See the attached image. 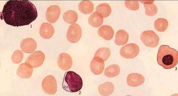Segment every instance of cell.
<instances>
[{
  "label": "cell",
  "mask_w": 178,
  "mask_h": 96,
  "mask_svg": "<svg viewBox=\"0 0 178 96\" xmlns=\"http://www.w3.org/2000/svg\"><path fill=\"white\" fill-rule=\"evenodd\" d=\"M129 35L127 32L123 29H120L117 32L115 35V42L118 45H123L128 41Z\"/></svg>",
  "instance_id": "obj_17"
},
{
  "label": "cell",
  "mask_w": 178,
  "mask_h": 96,
  "mask_svg": "<svg viewBox=\"0 0 178 96\" xmlns=\"http://www.w3.org/2000/svg\"><path fill=\"white\" fill-rule=\"evenodd\" d=\"M23 58V53L21 50H16L14 51L11 57L12 62L18 64L22 60Z\"/></svg>",
  "instance_id": "obj_27"
},
{
  "label": "cell",
  "mask_w": 178,
  "mask_h": 96,
  "mask_svg": "<svg viewBox=\"0 0 178 96\" xmlns=\"http://www.w3.org/2000/svg\"><path fill=\"white\" fill-rule=\"evenodd\" d=\"M37 44L33 38H28L23 39L20 44V48L24 52L30 53L33 52L36 49Z\"/></svg>",
  "instance_id": "obj_11"
},
{
  "label": "cell",
  "mask_w": 178,
  "mask_h": 96,
  "mask_svg": "<svg viewBox=\"0 0 178 96\" xmlns=\"http://www.w3.org/2000/svg\"><path fill=\"white\" fill-rule=\"evenodd\" d=\"M139 48L134 43H130L123 46L120 50V53L123 58L127 59L133 58L139 54Z\"/></svg>",
  "instance_id": "obj_7"
},
{
  "label": "cell",
  "mask_w": 178,
  "mask_h": 96,
  "mask_svg": "<svg viewBox=\"0 0 178 96\" xmlns=\"http://www.w3.org/2000/svg\"><path fill=\"white\" fill-rule=\"evenodd\" d=\"M33 68L29 67L25 63L20 64L17 71V74L21 78L26 79L30 78L33 73Z\"/></svg>",
  "instance_id": "obj_16"
},
{
  "label": "cell",
  "mask_w": 178,
  "mask_h": 96,
  "mask_svg": "<svg viewBox=\"0 0 178 96\" xmlns=\"http://www.w3.org/2000/svg\"><path fill=\"white\" fill-rule=\"evenodd\" d=\"M45 58L44 53L41 51H35L26 58L25 63L32 68H38L43 63Z\"/></svg>",
  "instance_id": "obj_5"
},
{
  "label": "cell",
  "mask_w": 178,
  "mask_h": 96,
  "mask_svg": "<svg viewBox=\"0 0 178 96\" xmlns=\"http://www.w3.org/2000/svg\"><path fill=\"white\" fill-rule=\"evenodd\" d=\"M114 86L110 82H107L100 85L98 87V91L101 95L108 96L112 93Z\"/></svg>",
  "instance_id": "obj_18"
},
{
  "label": "cell",
  "mask_w": 178,
  "mask_h": 96,
  "mask_svg": "<svg viewBox=\"0 0 178 96\" xmlns=\"http://www.w3.org/2000/svg\"><path fill=\"white\" fill-rule=\"evenodd\" d=\"M42 87L43 90L45 93L53 95L57 90L56 80L53 75L47 76L43 79Z\"/></svg>",
  "instance_id": "obj_6"
},
{
  "label": "cell",
  "mask_w": 178,
  "mask_h": 96,
  "mask_svg": "<svg viewBox=\"0 0 178 96\" xmlns=\"http://www.w3.org/2000/svg\"><path fill=\"white\" fill-rule=\"evenodd\" d=\"M168 25V22L165 19L159 18L156 19L154 23L155 28L160 32L165 31L167 28Z\"/></svg>",
  "instance_id": "obj_25"
},
{
  "label": "cell",
  "mask_w": 178,
  "mask_h": 96,
  "mask_svg": "<svg viewBox=\"0 0 178 96\" xmlns=\"http://www.w3.org/2000/svg\"><path fill=\"white\" fill-rule=\"evenodd\" d=\"M140 1L144 4H149L153 3L154 1Z\"/></svg>",
  "instance_id": "obj_29"
},
{
  "label": "cell",
  "mask_w": 178,
  "mask_h": 96,
  "mask_svg": "<svg viewBox=\"0 0 178 96\" xmlns=\"http://www.w3.org/2000/svg\"><path fill=\"white\" fill-rule=\"evenodd\" d=\"M96 11L103 17H106L110 15L111 9L109 4L107 3H102L97 6Z\"/></svg>",
  "instance_id": "obj_21"
},
{
  "label": "cell",
  "mask_w": 178,
  "mask_h": 96,
  "mask_svg": "<svg viewBox=\"0 0 178 96\" xmlns=\"http://www.w3.org/2000/svg\"><path fill=\"white\" fill-rule=\"evenodd\" d=\"M78 9L80 12L85 14H89L93 11L94 8L93 3L88 0H83L79 4Z\"/></svg>",
  "instance_id": "obj_20"
},
{
  "label": "cell",
  "mask_w": 178,
  "mask_h": 96,
  "mask_svg": "<svg viewBox=\"0 0 178 96\" xmlns=\"http://www.w3.org/2000/svg\"><path fill=\"white\" fill-rule=\"evenodd\" d=\"M146 14L150 16H152L156 15L158 12V9L154 3L144 4Z\"/></svg>",
  "instance_id": "obj_26"
},
{
  "label": "cell",
  "mask_w": 178,
  "mask_h": 96,
  "mask_svg": "<svg viewBox=\"0 0 178 96\" xmlns=\"http://www.w3.org/2000/svg\"><path fill=\"white\" fill-rule=\"evenodd\" d=\"M103 20V17L97 12L95 11L89 17L88 22L92 26L97 27L102 24Z\"/></svg>",
  "instance_id": "obj_19"
},
{
  "label": "cell",
  "mask_w": 178,
  "mask_h": 96,
  "mask_svg": "<svg viewBox=\"0 0 178 96\" xmlns=\"http://www.w3.org/2000/svg\"><path fill=\"white\" fill-rule=\"evenodd\" d=\"M54 28L50 24L47 23H42L40 28V34L41 36L45 39H49L53 35Z\"/></svg>",
  "instance_id": "obj_14"
},
{
  "label": "cell",
  "mask_w": 178,
  "mask_h": 96,
  "mask_svg": "<svg viewBox=\"0 0 178 96\" xmlns=\"http://www.w3.org/2000/svg\"><path fill=\"white\" fill-rule=\"evenodd\" d=\"M77 13L73 10H69L64 13L63 15V19L66 22L72 23L76 22L78 19Z\"/></svg>",
  "instance_id": "obj_23"
},
{
  "label": "cell",
  "mask_w": 178,
  "mask_h": 96,
  "mask_svg": "<svg viewBox=\"0 0 178 96\" xmlns=\"http://www.w3.org/2000/svg\"><path fill=\"white\" fill-rule=\"evenodd\" d=\"M1 19L11 26L18 27L29 25L37 18L36 9L28 0H9L0 13Z\"/></svg>",
  "instance_id": "obj_1"
},
{
  "label": "cell",
  "mask_w": 178,
  "mask_h": 96,
  "mask_svg": "<svg viewBox=\"0 0 178 96\" xmlns=\"http://www.w3.org/2000/svg\"><path fill=\"white\" fill-rule=\"evenodd\" d=\"M125 4L127 8L131 10H136L139 8L138 0H125Z\"/></svg>",
  "instance_id": "obj_28"
},
{
  "label": "cell",
  "mask_w": 178,
  "mask_h": 96,
  "mask_svg": "<svg viewBox=\"0 0 178 96\" xmlns=\"http://www.w3.org/2000/svg\"><path fill=\"white\" fill-rule=\"evenodd\" d=\"M98 33L99 36L104 39L109 40L113 37L114 31L111 26L108 25H103L98 28Z\"/></svg>",
  "instance_id": "obj_15"
},
{
  "label": "cell",
  "mask_w": 178,
  "mask_h": 96,
  "mask_svg": "<svg viewBox=\"0 0 178 96\" xmlns=\"http://www.w3.org/2000/svg\"><path fill=\"white\" fill-rule=\"evenodd\" d=\"M120 72V68L117 64H113L107 67L104 71L105 75L108 77H113L118 75Z\"/></svg>",
  "instance_id": "obj_22"
},
{
  "label": "cell",
  "mask_w": 178,
  "mask_h": 96,
  "mask_svg": "<svg viewBox=\"0 0 178 96\" xmlns=\"http://www.w3.org/2000/svg\"><path fill=\"white\" fill-rule=\"evenodd\" d=\"M61 13V9L57 5L50 6L47 9L45 16L47 21L52 23L56 22L59 18Z\"/></svg>",
  "instance_id": "obj_9"
},
{
  "label": "cell",
  "mask_w": 178,
  "mask_h": 96,
  "mask_svg": "<svg viewBox=\"0 0 178 96\" xmlns=\"http://www.w3.org/2000/svg\"><path fill=\"white\" fill-rule=\"evenodd\" d=\"M72 63V58L69 54L63 53L59 55L57 64L62 70H67L69 69L71 67Z\"/></svg>",
  "instance_id": "obj_10"
},
{
  "label": "cell",
  "mask_w": 178,
  "mask_h": 96,
  "mask_svg": "<svg viewBox=\"0 0 178 96\" xmlns=\"http://www.w3.org/2000/svg\"><path fill=\"white\" fill-rule=\"evenodd\" d=\"M82 86V79L78 74L71 71L65 73L62 83L64 90L70 92H77L81 89Z\"/></svg>",
  "instance_id": "obj_3"
},
{
  "label": "cell",
  "mask_w": 178,
  "mask_h": 96,
  "mask_svg": "<svg viewBox=\"0 0 178 96\" xmlns=\"http://www.w3.org/2000/svg\"><path fill=\"white\" fill-rule=\"evenodd\" d=\"M178 52L175 49L166 45H161L157 55L158 64L165 69H171L177 64Z\"/></svg>",
  "instance_id": "obj_2"
},
{
  "label": "cell",
  "mask_w": 178,
  "mask_h": 96,
  "mask_svg": "<svg viewBox=\"0 0 178 96\" xmlns=\"http://www.w3.org/2000/svg\"><path fill=\"white\" fill-rule=\"evenodd\" d=\"M92 72L96 75H99L103 72L104 68V63L101 58L95 57L92 60L90 64Z\"/></svg>",
  "instance_id": "obj_12"
},
{
  "label": "cell",
  "mask_w": 178,
  "mask_h": 96,
  "mask_svg": "<svg viewBox=\"0 0 178 96\" xmlns=\"http://www.w3.org/2000/svg\"><path fill=\"white\" fill-rule=\"evenodd\" d=\"M110 54V50L108 48H101L96 51L94 55V57L100 58L104 62L106 60L109 58Z\"/></svg>",
  "instance_id": "obj_24"
},
{
  "label": "cell",
  "mask_w": 178,
  "mask_h": 96,
  "mask_svg": "<svg viewBox=\"0 0 178 96\" xmlns=\"http://www.w3.org/2000/svg\"><path fill=\"white\" fill-rule=\"evenodd\" d=\"M127 84L131 87H136L142 84L145 81L144 77L142 75L136 73L130 74L127 78Z\"/></svg>",
  "instance_id": "obj_13"
},
{
  "label": "cell",
  "mask_w": 178,
  "mask_h": 96,
  "mask_svg": "<svg viewBox=\"0 0 178 96\" xmlns=\"http://www.w3.org/2000/svg\"><path fill=\"white\" fill-rule=\"evenodd\" d=\"M140 38L145 46L150 47H156L159 41L158 36L154 32L151 30L143 31L140 35Z\"/></svg>",
  "instance_id": "obj_4"
},
{
  "label": "cell",
  "mask_w": 178,
  "mask_h": 96,
  "mask_svg": "<svg viewBox=\"0 0 178 96\" xmlns=\"http://www.w3.org/2000/svg\"><path fill=\"white\" fill-rule=\"evenodd\" d=\"M81 35V27L77 24L74 23L69 26L67 33V38L70 42L75 43L79 40Z\"/></svg>",
  "instance_id": "obj_8"
}]
</instances>
